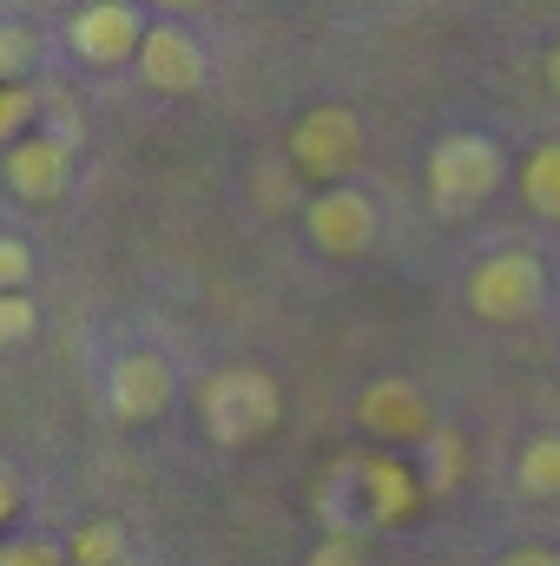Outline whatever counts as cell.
Segmentation results:
<instances>
[{"label": "cell", "mask_w": 560, "mask_h": 566, "mask_svg": "<svg viewBox=\"0 0 560 566\" xmlns=\"http://www.w3.org/2000/svg\"><path fill=\"white\" fill-rule=\"evenodd\" d=\"M198 416L218 448H258L283 422V389L271 369H218L198 382Z\"/></svg>", "instance_id": "cell-1"}, {"label": "cell", "mask_w": 560, "mask_h": 566, "mask_svg": "<svg viewBox=\"0 0 560 566\" xmlns=\"http://www.w3.org/2000/svg\"><path fill=\"white\" fill-rule=\"evenodd\" d=\"M508 178V158L501 145L481 139V133H442L428 145V198L442 218H462L475 205H488Z\"/></svg>", "instance_id": "cell-2"}, {"label": "cell", "mask_w": 560, "mask_h": 566, "mask_svg": "<svg viewBox=\"0 0 560 566\" xmlns=\"http://www.w3.org/2000/svg\"><path fill=\"white\" fill-rule=\"evenodd\" d=\"M548 296V264L535 251H495L468 271V310L481 323H521Z\"/></svg>", "instance_id": "cell-3"}, {"label": "cell", "mask_w": 560, "mask_h": 566, "mask_svg": "<svg viewBox=\"0 0 560 566\" xmlns=\"http://www.w3.org/2000/svg\"><path fill=\"white\" fill-rule=\"evenodd\" d=\"M363 158V119L350 106H310L290 126V165L303 178H343Z\"/></svg>", "instance_id": "cell-4"}, {"label": "cell", "mask_w": 560, "mask_h": 566, "mask_svg": "<svg viewBox=\"0 0 560 566\" xmlns=\"http://www.w3.org/2000/svg\"><path fill=\"white\" fill-rule=\"evenodd\" d=\"M303 231H310V244L323 258H363L376 244V205L356 185H323L303 205Z\"/></svg>", "instance_id": "cell-5"}, {"label": "cell", "mask_w": 560, "mask_h": 566, "mask_svg": "<svg viewBox=\"0 0 560 566\" xmlns=\"http://www.w3.org/2000/svg\"><path fill=\"white\" fill-rule=\"evenodd\" d=\"M336 468H343L350 488L363 494V527H396V521H409L416 501L428 494L396 454H343Z\"/></svg>", "instance_id": "cell-6"}, {"label": "cell", "mask_w": 560, "mask_h": 566, "mask_svg": "<svg viewBox=\"0 0 560 566\" xmlns=\"http://www.w3.org/2000/svg\"><path fill=\"white\" fill-rule=\"evenodd\" d=\"M172 389H178L172 363H165L158 349H133V356H120L113 376H106V409L126 428H145L172 409Z\"/></svg>", "instance_id": "cell-7"}, {"label": "cell", "mask_w": 560, "mask_h": 566, "mask_svg": "<svg viewBox=\"0 0 560 566\" xmlns=\"http://www.w3.org/2000/svg\"><path fill=\"white\" fill-rule=\"evenodd\" d=\"M66 40L93 66H126V60H139V40H145L139 7H126V0H86L66 20Z\"/></svg>", "instance_id": "cell-8"}, {"label": "cell", "mask_w": 560, "mask_h": 566, "mask_svg": "<svg viewBox=\"0 0 560 566\" xmlns=\"http://www.w3.org/2000/svg\"><path fill=\"white\" fill-rule=\"evenodd\" d=\"M7 185H13V198H27V205L66 198V185H73V139H60V133H27L20 145H7Z\"/></svg>", "instance_id": "cell-9"}, {"label": "cell", "mask_w": 560, "mask_h": 566, "mask_svg": "<svg viewBox=\"0 0 560 566\" xmlns=\"http://www.w3.org/2000/svg\"><path fill=\"white\" fill-rule=\"evenodd\" d=\"M205 46L185 33V27H172V20H158V27H145L139 40V80L152 86V93H198L205 86Z\"/></svg>", "instance_id": "cell-10"}, {"label": "cell", "mask_w": 560, "mask_h": 566, "mask_svg": "<svg viewBox=\"0 0 560 566\" xmlns=\"http://www.w3.org/2000/svg\"><path fill=\"white\" fill-rule=\"evenodd\" d=\"M356 422L370 428L376 441H422L435 416H428V396H422L416 382H403V376H383V382H370L363 396H356Z\"/></svg>", "instance_id": "cell-11"}, {"label": "cell", "mask_w": 560, "mask_h": 566, "mask_svg": "<svg viewBox=\"0 0 560 566\" xmlns=\"http://www.w3.org/2000/svg\"><path fill=\"white\" fill-rule=\"evenodd\" d=\"M515 481L528 501H560V434H535L515 461Z\"/></svg>", "instance_id": "cell-12"}, {"label": "cell", "mask_w": 560, "mask_h": 566, "mask_svg": "<svg viewBox=\"0 0 560 566\" xmlns=\"http://www.w3.org/2000/svg\"><path fill=\"white\" fill-rule=\"evenodd\" d=\"M66 560L73 566H120L126 560V527L120 521H80L73 541H66Z\"/></svg>", "instance_id": "cell-13"}, {"label": "cell", "mask_w": 560, "mask_h": 566, "mask_svg": "<svg viewBox=\"0 0 560 566\" xmlns=\"http://www.w3.org/2000/svg\"><path fill=\"white\" fill-rule=\"evenodd\" d=\"M422 461H428V468H422V488H428V494H448V488L462 481V434L435 422L422 434Z\"/></svg>", "instance_id": "cell-14"}, {"label": "cell", "mask_w": 560, "mask_h": 566, "mask_svg": "<svg viewBox=\"0 0 560 566\" xmlns=\"http://www.w3.org/2000/svg\"><path fill=\"white\" fill-rule=\"evenodd\" d=\"M521 198H528L541 218H560V139H548L528 165H521Z\"/></svg>", "instance_id": "cell-15"}, {"label": "cell", "mask_w": 560, "mask_h": 566, "mask_svg": "<svg viewBox=\"0 0 560 566\" xmlns=\"http://www.w3.org/2000/svg\"><path fill=\"white\" fill-rule=\"evenodd\" d=\"M33 53H40V33L20 27V20H0V86H13L20 73H33Z\"/></svg>", "instance_id": "cell-16"}, {"label": "cell", "mask_w": 560, "mask_h": 566, "mask_svg": "<svg viewBox=\"0 0 560 566\" xmlns=\"http://www.w3.org/2000/svg\"><path fill=\"white\" fill-rule=\"evenodd\" d=\"M33 113H40V99L27 93V80H13V86H0V145H20V139H27V126H33Z\"/></svg>", "instance_id": "cell-17"}, {"label": "cell", "mask_w": 560, "mask_h": 566, "mask_svg": "<svg viewBox=\"0 0 560 566\" xmlns=\"http://www.w3.org/2000/svg\"><path fill=\"white\" fill-rule=\"evenodd\" d=\"M33 336V296L27 290H0V349Z\"/></svg>", "instance_id": "cell-18"}, {"label": "cell", "mask_w": 560, "mask_h": 566, "mask_svg": "<svg viewBox=\"0 0 560 566\" xmlns=\"http://www.w3.org/2000/svg\"><path fill=\"white\" fill-rule=\"evenodd\" d=\"M27 277H33V251L20 238H0V290H20Z\"/></svg>", "instance_id": "cell-19"}, {"label": "cell", "mask_w": 560, "mask_h": 566, "mask_svg": "<svg viewBox=\"0 0 560 566\" xmlns=\"http://www.w3.org/2000/svg\"><path fill=\"white\" fill-rule=\"evenodd\" d=\"M0 566H73V560L46 541H13V547H0Z\"/></svg>", "instance_id": "cell-20"}, {"label": "cell", "mask_w": 560, "mask_h": 566, "mask_svg": "<svg viewBox=\"0 0 560 566\" xmlns=\"http://www.w3.org/2000/svg\"><path fill=\"white\" fill-rule=\"evenodd\" d=\"M303 566H363V554H356V541H350V534H330V541H323Z\"/></svg>", "instance_id": "cell-21"}, {"label": "cell", "mask_w": 560, "mask_h": 566, "mask_svg": "<svg viewBox=\"0 0 560 566\" xmlns=\"http://www.w3.org/2000/svg\"><path fill=\"white\" fill-rule=\"evenodd\" d=\"M495 566H560L554 547H515V554H501Z\"/></svg>", "instance_id": "cell-22"}, {"label": "cell", "mask_w": 560, "mask_h": 566, "mask_svg": "<svg viewBox=\"0 0 560 566\" xmlns=\"http://www.w3.org/2000/svg\"><path fill=\"white\" fill-rule=\"evenodd\" d=\"M13 514H20V481H13V474L0 468V527H7Z\"/></svg>", "instance_id": "cell-23"}, {"label": "cell", "mask_w": 560, "mask_h": 566, "mask_svg": "<svg viewBox=\"0 0 560 566\" xmlns=\"http://www.w3.org/2000/svg\"><path fill=\"white\" fill-rule=\"evenodd\" d=\"M258 198H265V205H283V198H290L283 171H258Z\"/></svg>", "instance_id": "cell-24"}, {"label": "cell", "mask_w": 560, "mask_h": 566, "mask_svg": "<svg viewBox=\"0 0 560 566\" xmlns=\"http://www.w3.org/2000/svg\"><path fill=\"white\" fill-rule=\"evenodd\" d=\"M152 7H165V13H198L205 0H152Z\"/></svg>", "instance_id": "cell-25"}, {"label": "cell", "mask_w": 560, "mask_h": 566, "mask_svg": "<svg viewBox=\"0 0 560 566\" xmlns=\"http://www.w3.org/2000/svg\"><path fill=\"white\" fill-rule=\"evenodd\" d=\"M548 86H554V99H560V46L548 53Z\"/></svg>", "instance_id": "cell-26"}, {"label": "cell", "mask_w": 560, "mask_h": 566, "mask_svg": "<svg viewBox=\"0 0 560 566\" xmlns=\"http://www.w3.org/2000/svg\"><path fill=\"white\" fill-rule=\"evenodd\" d=\"M120 566H139V560H133V554H126V560H120Z\"/></svg>", "instance_id": "cell-27"}]
</instances>
